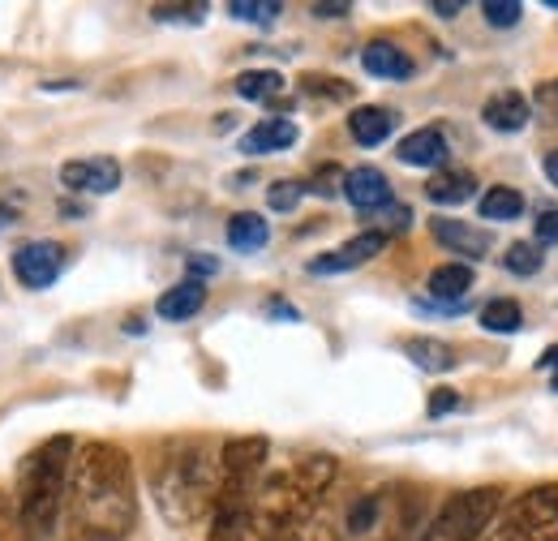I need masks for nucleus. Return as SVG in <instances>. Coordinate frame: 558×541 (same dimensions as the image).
<instances>
[{"mask_svg": "<svg viewBox=\"0 0 558 541\" xmlns=\"http://www.w3.org/2000/svg\"><path fill=\"white\" fill-rule=\"evenodd\" d=\"M65 512L77 541H125L138 525L134 460L117 443H86L73 456Z\"/></svg>", "mask_w": 558, "mask_h": 541, "instance_id": "nucleus-1", "label": "nucleus"}, {"mask_svg": "<svg viewBox=\"0 0 558 541\" xmlns=\"http://www.w3.org/2000/svg\"><path fill=\"white\" fill-rule=\"evenodd\" d=\"M340 477L336 456H301L288 469L263 477L254 494V541H296L301 529L323 512Z\"/></svg>", "mask_w": 558, "mask_h": 541, "instance_id": "nucleus-2", "label": "nucleus"}, {"mask_svg": "<svg viewBox=\"0 0 558 541\" xmlns=\"http://www.w3.org/2000/svg\"><path fill=\"white\" fill-rule=\"evenodd\" d=\"M150 490L168 525L177 529L198 525L215 512L219 498V447H210L207 438H168L159 447Z\"/></svg>", "mask_w": 558, "mask_h": 541, "instance_id": "nucleus-3", "label": "nucleus"}, {"mask_svg": "<svg viewBox=\"0 0 558 541\" xmlns=\"http://www.w3.org/2000/svg\"><path fill=\"white\" fill-rule=\"evenodd\" d=\"M73 438L57 434L39 443L22 469H17V529L26 541H52L61 512H65V490L73 469Z\"/></svg>", "mask_w": 558, "mask_h": 541, "instance_id": "nucleus-4", "label": "nucleus"}, {"mask_svg": "<svg viewBox=\"0 0 558 541\" xmlns=\"http://www.w3.org/2000/svg\"><path fill=\"white\" fill-rule=\"evenodd\" d=\"M267 452L271 443L263 434H241L219 447V498L207 541H254V494L267 469Z\"/></svg>", "mask_w": 558, "mask_h": 541, "instance_id": "nucleus-5", "label": "nucleus"}, {"mask_svg": "<svg viewBox=\"0 0 558 541\" xmlns=\"http://www.w3.org/2000/svg\"><path fill=\"white\" fill-rule=\"evenodd\" d=\"M417 525V490L413 485H378L356 494L340 516V541H404Z\"/></svg>", "mask_w": 558, "mask_h": 541, "instance_id": "nucleus-6", "label": "nucleus"}, {"mask_svg": "<svg viewBox=\"0 0 558 541\" xmlns=\"http://www.w3.org/2000/svg\"><path fill=\"white\" fill-rule=\"evenodd\" d=\"M498 512H502V490L498 485L460 490L421 525L413 541H482Z\"/></svg>", "mask_w": 558, "mask_h": 541, "instance_id": "nucleus-7", "label": "nucleus"}, {"mask_svg": "<svg viewBox=\"0 0 558 541\" xmlns=\"http://www.w3.org/2000/svg\"><path fill=\"white\" fill-rule=\"evenodd\" d=\"M482 541H558V481L533 485L511 498Z\"/></svg>", "mask_w": 558, "mask_h": 541, "instance_id": "nucleus-8", "label": "nucleus"}, {"mask_svg": "<svg viewBox=\"0 0 558 541\" xmlns=\"http://www.w3.org/2000/svg\"><path fill=\"white\" fill-rule=\"evenodd\" d=\"M65 270V245L61 241H26L13 254V275L22 288H48Z\"/></svg>", "mask_w": 558, "mask_h": 541, "instance_id": "nucleus-9", "label": "nucleus"}, {"mask_svg": "<svg viewBox=\"0 0 558 541\" xmlns=\"http://www.w3.org/2000/svg\"><path fill=\"white\" fill-rule=\"evenodd\" d=\"M387 241H391V237H383V232L365 228V232H356L352 241H344L340 250H331V254H318V259L310 263V275H344V270L365 267L369 259H378V254L387 250Z\"/></svg>", "mask_w": 558, "mask_h": 541, "instance_id": "nucleus-10", "label": "nucleus"}, {"mask_svg": "<svg viewBox=\"0 0 558 541\" xmlns=\"http://www.w3.org/2000/svg\"><path fill=\"white\" fill-rule=\"evenodd\" d=\"M61 185L73 194H112L121 185V164L112 155H90V159H70L61 168Z\"/></svg>", "mask_w": 558, "mask_h": 541, "instance_id": "nucleus-11", "label": "nucleus"}, {"mask_svg": "<svg viewBox=\"0 0 558 541\" xmlns=\"http://www.w3.org/2000/svg\"><path fill=\"white\" fill-rule=\"evenodd\" d=\"M344 199H349L361 215H378L383 206L396 203V199H391V181H387L378 168H369V164L344 172Z\"/></svg>", "mask_w": 558, "mask_h": 541, "instance_id": "nucleus-12", "label": "nucleus"}, {"mask_svg": "<svg viewBox=\"0 0 558 541\" xmlns=\"http://www.w3.org/2000/svg\"><path fill=\"white\" fill-rule=\"evenodd\" d=\"M429 232H434V241H438L442 250H451V254H460V259H486L489 245H494V237H489L486 228L464 224V219H434Z\"/></svg>", "mask_w": 558, "mask_h": 541, "instance_id": "nucleus-13", "label": "nucleus"}, {"mask_svg": "<svg viewBox=\"0 0 558 541\" xmlns=\"http://www.w3.org/2000/svg\"><path fill=\"white\" fill-rule=\"evenodd\" d=\"M447 137L438 125H425V130H413V134L400 137V146H396V159L400 164H409V168H447Z\"/></svg>", "mask_w": 558, "mask_h": 541, "instance_id": "nucleus-14", "label": "nucleus"}, {"mask_svg": "<svg viewBox=\"0 0 558 541\" xmlns=\"http://www.w3.org/2000/svg\"><path fill=\"white\" fill-rule=\"evenodd\" d=\"M482 121H486L494 134H520V130L533 121V104H529L520 91H498V95L486 99Z\"/></svg>", "mask_w": 558, "mask_h": 541, "instance_id": "nucleus-15", "label": "nucleus"}, {"mask_svg": "<svg viewBox=\"0 0 558 541\" xmlns=\"http://www.w3.org/2000/svg\"><path fill=\"white\" fill-rule=\"evenodd\" d=\"M361 65L369 77H387V82H404V77H413V57L400 48V44H391V39H369L365 48H361Z\"/></svg>", "mask_w": 558, "mask_h": 541, "instance_id": "nucleus-16", "label": "nucleus"}, {"mask_svg": "<svg viewBox=\"0 0 558 541\" xmlns=\"http://www.w3.org/2000/svg\"><path fill=\"white\" fill-rule=\"evenodd\" d=\"M203 305H207V284H203V279H181V284H172L168 292H159L155 314H159L163 323H185V318H194Z\"/></svg>", "mask_w": 558, "mask_h": 541, "instance_id": "nucleus-17", "label": "nucleus"}, {"mask_svg": "<svg viewBox=\"0 0 558 541\" xmlns=\"http://www.w3.org/2000/svg\"><path fill=\"white\" fill-rule=\"evenodd\" d=\"M296 121H288V117H267V121H258L250 134L241 137L236 146H241V155H276V151H288V146H296Z\"/></svg>", "mask_w": 558, "mask_h": 541, "instance_id": "nucleus-18", "label": "nucleus"}, {"mask_svg": "<svg viewBox=\"0 0 558 541\" xmlns=\"http://www.w3.org/2000/svg\"><path fill=\"white\" fill-rule=\"evenodd\" d=\"M396 125H400V117L391 108H383V104H361V108H352L349 117V134L356 146H383L387 137L396 134Z\"/></svg>", "mask_w": 558, "mask_h": 541, "instance_id": "nucleus-19", "label": "nucleus"}, {"mask_svg": "<svg viewBox=\"0 0 558 541\" xmlns=\"http://www.w3.org/2000/svg\"><path fill=\"white\" fill-rule=\"evenodd\" d=\"M473 190H477V177L469 172V168H438L429 181H425V199L434 206H460L473 199Z\"/></svg>", "mask_w": 558, "mask_h": 541, "instance_id": "nucleus-20", "label": "nucleus"}, {"mask_svg": "<svg viewBox=\"0 0 558 541\" xmlns=\"http://www.w3.org/2000/svg\"><path fill=\"white\" fill-rule=\"evenodd\" d=\"M404 357L421 365V370H429V374H451L456 365H460V352L447 344V339H434V336H413L404 339Z\"/></svg>", "mask_w": 558, "mask_h": 541, "instance_id": "nucleus-21", "label": "nucleus"}, {"mask_svg": "<svg viewBox=\"0 0 558 541\" xmlns=\"http://www.w3.org/2000/svg\"><path fill=\"white\" fill-rule=\"evenodd\" d=\"M267 241H271V224H267L263 215L236 211V215L228 219V245H232L236 254H254V250H263Z\"/></svg>", "mask_w": 558, "mask_h": 541, "instance_id": "nucleus-22", "label": "nucleus"}, {"mask_svg": "<svg viewBox=\"0 0 558 541\" xmlns=\"http://www.w3.org/2000/svg\"><path fill=\"white\" fill-rule=\"evenodd\" d=\"M232 91L241 99H250V104H279L283 99V73H276V69H245V73H236Z\"/></svg>", "mask_w": 558, "mask_h": 541, "instance_id": "nucleus-23", "label": "nucleus"}, {"mask_svg": "<svg viewBox=\"0 0 558 541\" xmlns=\"http://www.w3.org/2000/svg\"><path fill=\"white\" fill-rule=\"evenodd\" d=\"M429 297L434 301H460L469 288H473V267L469 263H447V267L429 270Z\"/></svg>", "mask_w": 558, "mask_h": 541, "instance_id": "nucleus-24", "label": "nucleus"}, {"mask_svg": "<svg viewBox=\"0 0 558 541\" xmlns=\"http://www.w3.org/2000/svg\"><path fill=\"white\" fill-rule=\"evenodd\" d=\"M482 327H486L489 336H511V332H520V327H524L520 301H511V297L486 301V305H482Z\"/></svg>", "mask_w": 558, "mask_h": 541, "instance_id": "nucleus-25", "label": "nucleus"}, {"mask_svg": "<svg viewBox=\"0 0 558 541\" xmlns=\"http://www.w3.org/2000/svg\"><path fill=\"white\" fill-rule=\"evenodd\" d=\"M477 211H482V219H498V224L520 219V215H524V194H520V190H511V185H494V190L482 194Z\"/></svg>", "mask_w": 558, "mask_h": 541, "instance_id": "nucleus-26", "label": "nucleus"}, {"mask_svg": "<svg viewBox=\"0 0 558 541\" xmlns=\"http://www.w3.org/2000/svg\"><path fill=\"white\" fill-rule=\"evenodd\" d=\"M502 267L511 270V275H520V279H529V275H537V270L546 267V250L537 241H511Z\"/></svg>", "mask_w": 558, "mask_h": 541, "instance_id": "nucleus-27", "label": "nucleus"}, {"mask_svg": "<svg viewBox=\"0 0 558 541\" xmlns=\"http://www.w3.org/2000/svg\"><path fill=\"white\" fill-rule=\"evenodd\" d=\"M228 13H232L236 22L271 26L279 13H283V4H279V0H228Z\"/></svg>", "mask_w": 558, "mask_h": 541, "instance_id": "nucleus-28", "label": "nucleus"}, {"mask_svg": "<svg viewBox=\"0 0 558 541\" xmlns=\"http://www.w3.org/2000/svg\"><path fill=\"white\" fill-rule=\"evenodd\" d=\"M482 13H486V22L494 31H511V26H520L524 4H520V0H486Z\"/></svg>", "mask_w": 558, "mask_h": 541, "instance_id": "nucleus-29", "label": "nucleus"}, {"mask_svg": "<svg viewBox=\"0 0 558 541\" xmlns=\"http://www.w3.org/2000/svg\"><path fill=\"white\" fill-rule=\"evenodd\" d=\"M301 91L305 95H327V99H352V86L344 77H318V73H305L301 77Z\"/></svg>", "mask_w": 558, "mask_h": 541, "instance_id": "nucleus-30", "label": "nucleus"}, {"mask_svg": "<svg viewBox=\"0 0 558 541\" xmlns=\"http://www.w3.org/2000/svg\"><path fill=\"white\" fill-rule=\"evenodd\" d=\"M533 108L542 112V125H558V77L542 82V86L533 91Z\"/></svg>", "mask_w": 558, "mask_h": 541, "instance_id": "nucleus-31", "label": "nucleus"}, {"mask_svg": "<svg viewBox=\"0 0 558 541\" xmlns=\"http://www.w3.org/2000/svg\"><path fill=\"white\" fill-rule=\"evenodd\" d=\"M301 199H305V185H301V181H276V185L267 190V206H271V211H292Z\"/></svg>", "mask_w": 558, "mask_h": 541, "instance_id": "nucleus-32", "label": "nucleus"}, {"mask_svg": "<svg viewBox=\"0 0 558 541\" xmlns=\"http://www.w3.org/2000/svg\"><path fill=\"white\" fill-rule=\"evenodd\" d=\"M150 17H159V22H203L207 4H155Z\"/></svg>", "mask_w": 558, "mask_h": 541, "instance_id": "nucleus-33", "label": "nucleus"}, {"mask_svg": "<svg viewBox=\"0 0 558 541\" xmlns=\"http://www.w3.org/2000/svg\"><path fill=\"white\" fill-rule=\"evenodd\" d=\"M340 190H344V172H340L336 164L318 168V172H314V181L305 185V194H323V199H331V194H340Z\"/></svg>", "mask_w": 558, "mask_h": 541, "instance_id": "nucleus-34", "label": "nucleus"}, {"mask_svg": "<svg viewBox=\"0 0 558 541\" xmlns=\"http://www.w3.org/2000/svg\"><path fill=\"white\" fill-rule=\"evenodd\" d=\"M296 541H340V520H336V516H327V512H318V516L301 529V538Z\"/></svg>", "mask_w": 558, "mask_h": 541, "instance_id": "nucleus-35", "label": "nucleus"}, {"mask_svg": "<svg viewBox=\"0 0 558 541\" xmlns=\"http://www.w3.org/2000/svg\"><path fill=\"white\" fill-rule=\"evenodd\" d=\"M533 241H537L542 250H546V245H558V206H542V211H537Z\"/></svg>", "mask_w": 558, "mask_h": 541, "instance_id": "nucleus-36", "label": "nucleus"}, {"mask_svg": "<svg viewBox=\"0 0 558 541\" xmlns=\"http://www.w3.org/2000/svg\"><path fill=\"white\" fill-rule=\"evenodd\" d=\"M456 408H460V392H456V387H438V392H429V405H425L429 417H447V412H456Z\"/></svg>", "mask_w": 558, "mask_h": 541, "instance_id": "nucleus-37", "label": "nucleus"}, {"mask_svg": "<svg viewBox=\"0 0 558 541\" xmlns=\"http://www.w3.org/2000/svg\"><path fill=\"white\" fill-rule=\"evenodd\" d=\"M310 13H314V17H327V22H331V17H349L352 4H314Z\"/></svg>", "mask_w": 558, "mask_h": 541, "instance_id": "nucleus-38", "label": "nucleus"}, {"mask_svg": "<svg viewBox=\"0 0 558 541\" xmlns=\"http://www.w3.org/2000/svg\"><path fill=\"white\" fill-rule=\"evenodd\" d=\"M190 270H194V279H198V275H215L219 263H215L210 254H194V259H190Z\"/></svg>", "mask_w": 558, "mask_h": 541, "instance_id": "nucleus-39", "label": "nucleus"}, {"mask_svg": "<svg viewBox=\"0 0 558 541\" xmlns=\"http://www.w3.org/2000/svg\"><path fill=\"white\" fill-rule=\"evenodd\" d=\"M429 9H434V13H438V17H456V13H460V9H464V4H460V0H434V4H429Z\"/></svg>", "mask_w": 558, "mask_h": 541, "instance_id": "nucleus-40", "label": "nucleus"}, {"mask_svg": "<svg viewBox=\"0 0 558 541\" xmlns=\"http://www.w3.org/2000/svg\"><path fill=\"white\" fill-rule=\"evenodd\" d=\"M537 370H550V374H555L558 370V344H550V348L537 357Z\"/></svg>", "mask_w": 558, "mask_h": 541, "instance_id": "nucleus-41", "label": "nucleus"}, {"mask_svg": "<svg viewBox=\"0 0 558 541\" xmlns=\"http://www.w3.org/2000/svg\"><path fill=\"white\" fill-rule=\"evenodd\" d=\"M546 177H550V185H558V151L546 155Z\"/></svg>", "mask_w": 558, "mask_h": 541, "instance_id": "nucleus-42", "label": "nucleus"}, {"mask_svg": "<svg viewBox=\"0 0 558 541\" xmlns=\"http://www.w3.org/2000/svg\"><path fill=\"white\" fill-rule=\"evenodd\" d=\"M550 392H555V396H558V370H555V374H550Z\"/></svg>", "mask_w": 558, "mask_h": 541, "instance_id": "nucleus-43", "label": "nucleus"}, {"mask_svg": "<svg viewBox=\"0 0 558 541\" xmlns=\"http://www.w3.org/2000/svg\"><path fill=\"white\" fill-rule=\"evenodd\" d=\"M0 219H4V211H0Z\"/></svg>", "mask_w": 558, "mask_h": 541, "instance_id": "nucleus-44", "label": "nucleus"}]
</instances>
